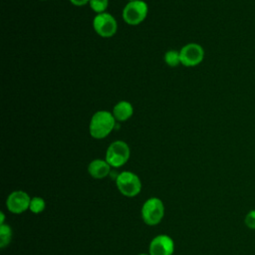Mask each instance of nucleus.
<instances>
[{"instance_id": "obj_12", "label": "nucleus", "mask_w": 255, "mask_h": 255, "mask_svg": "<svg viewBox=\"0 0 255 255\" xmlns=\"http://www.w3.org/2000/svg\"><path fill=\"white\" fill-rule=\"evenodd\" d=\"M163 60H164V63L171 67V68H174V67H177L179 65H181V61H180V54H179V51L177 50H168L164 53V56H163Z\"/></svg>"}, {"instance_id": "obj_11", "label": "nucleus", "mask_w": 255, "mask_h": 255, "mask_svg": "<svg viewBox=\"0 0 255 255\" xmlns=\"http://www.w3.org/2000/svg\"><path fill=\"white\" fill-rule=\"evenodd\" d=\"M88 171L92 177L101 179L106 177L111 171V165L105 159H94L88 165Z\"/></svg>"}, {"instance_id": "obj_2", "label": "nucleus", "mask_w": 255, "mask_h": 255, "mask_svg": "<svg viewBox=\"0 0 255 255\" xmlns=\"http://www.w3.org/2000/svg\"><path fill=\"white\" fill-rule=\"evenodd\" d=\"M148 13V6L143 0L130 1L123 9V20L130 26H136L142 23Z\"/></svg>"}, {"instance_id": "obj_17", "label": "nucleus", "mask_w": 255, "mask_h": 255, "mask_svg": "<svg viewBox=\"0 0 255 255\" xmlns=\"http://www.w3.org/2000/svg\"><path fill=\"white\" fill-rule=\"evenodd\" d=\"M70 3L76 7H83L89 4L90 0H69Z\"/></svg>"}, {"instance_id": "obj_1", "label": "nucleus", "mask_w": 255, "mask_h": 255, "mask_svg": "<svg viewBox=\"0 0 255 255\" xmlns=\"http://www.w3.org/2000/svg\"><path fill=\"white\" fill-rule=\"evenodd\" d=\"M117 121L112 112L101 110L96 112L89 124V132L92 137L96 139H103L107 137L116 128Z\"/></svg>"}, {"instance_id": "obj_9", "label": "nucleus", "mask_w": 255, "mask_h": 255, "mask_svg": "<svg viewBox=\"0 0 255 255\" xmlns=\"http://www.w3.org/2000/svg\"><path fill=\"white\" fill-rule=\"evenodd\" d=\"M173 250V240L164 234L155 236L149 244V255H172Z\"/></svg>"}, {"instance_id": "obj_5", "label": "nucleus", "mask_w": 255, "mask_h": 255, "mask_svg": "<svg viewBox=\"0 0 255 255\" xmlns=\"http://www.w3.org/2000/svg\"><path fill=\"white\" fill-rule=\"evenodd\" d=\"M93 28L102 38H112L118 31V22L116 18L108 13L96 14L93 19Z\"/></svg>"}, {"instance_id": "obj_7", "label": "nucleus", "mask_w": 255, "mask_h": 255, "mask_svg": "<svg viewBox=\"0 0 255 255\" xmlns=\"http://www.w3.org/2000/svg\"><path fill=\"white\" fill-rule=\"evenodd\" d=\"M180 61L184 67H195L202 63L205 52L198 43H187L180 50Z\"/></svg>"}, {"instance_id": "obj_13", "label": "nucleus", "mask_w": 255, "mask_h": 255, "mask_svg": "<svg viewBox=\"0 0 255 255\" xmlns=\"http://www.w3.org/2000/svg\"><path fill=\"white\" fill-rule=\"evenodd\" d=\"M12 230L9 225L1 224L0 226V246L1 248H5L11 241Z\"/></svg>"}, {"instance_id": "obj_21", "label": "nucleus", "mask_w": 255, "mask_h": 255, "mask_svg": "<svg viewBox=\"0 0 255 255\" xmlns=\"http://www.w3.org/2000/svg\"><path fill=\"white\" fill-rule=\"evenodd\" d=\"M41 1H46V0H41Z\"/></svg>"}, {"instance_id": "obj_14", "label": "nucleus", "mask_w": 255, "mask_h": 255, "mask_svg": "<svg viewBox=\"0 0 255 255\" xmlns=\"http://www.w3.org/2000/svg\"><path fill=\"white\" fill-rule=\"evenodd\" d=\"M89 5L96 14H100L107 11L109 0H90Z\"/></svg>"}, {"instance_id": "obj_10", "label": "nucleus", "mask_w": 255, "mask_h": 255, "mask_svg": "<svg viewBox=\"0 0 255 255\" xmlns=\"http://www.w3.org/2000/svg\"><path fill=\"white\" fill-rule=\"evenodd\" d=\"M112 114L117 122H126L132 117L133 107L128 101H120L114 106Z\"/></svg>"}, {"instance_id": "obj_19", "label": "nucleus", "mask_w": 255, "mask_h": 255, "mask_svg": "<svg viewBox=\"0 0 255 255\" xmlns=\"http://www.w3.org/2000/svg\"><path fill=\"white\" fill-rule=\"evenodd\" d=\"M128 2H130V1H136V0H127Z\"/></svg>"}, {"instance_id": "obj_20", "label": "nucleus", "mask_w": 255, "mask_h": 255, "mask_svg": "<svg viewBox=\"0 0 255 255\" xmlns=\"http://www.w3.org/2000/svg\"><path fill=\"white\" fill-rule=\"evenodd\" d=\"M139 255H147V254H139Z\"/></svg>"}, {"instance_id": "obj_3", "label": "nucleus", "mask_w": 255, "mask_h": 255, "mask_svg": "<svg viewBox=\"0 0 255 255\" xmlns=\"http://www.w3.org/2000/svg\"><path fill=\"white\" fill-rule=\"evenodd\" d=\"M130 149L128 144L124 140L113 141L106 152V160L112 167L123 166L128 160Z\"/></svg>"}, {"instance_id": "obj_16", "label": "nucleus", "mask_w": 255, "mask_h": 255, "mask_svg": "<svg viewBox=\"0 0 255 255\" xmlns=\"http://www.w3.org/2000/svg\"><path fill=\"white\" fill-rule=\"evenodd\" d=\"M244 223L249 229H255V209L250 210L245 218H244Z\"/></svg>"}, {"instance_id": "obj_15", "label": "nucleus", "mask_w": 255, "mask_h": 255, "mask_svg": "<svg viewBox=\"0 0 255 255\" xmlns=\"http://www.w3.org/2000/svg\"><path fill=\"white\" fill-rule=\"evenodd\" d=\"M45 201L42 197H33L31 199V202H30V206H29V209L33 212V213H40L42 212L44 209H45Z\"/></svg>"}, {"instance_id": "obj_8", "label": "nucleus", "mask_w": 255, "mask_h": 255, "mask_svg": "<svg viewBox=\"0 0 255 255\" xmlns=\"http://www.w3.org/2000/svg\"><path fill=\"white\" fill-rule=\"evenodd\" d=\"M30 202L31 198L25 191L17 190L9 194L6 200V206L10 212L19 214L29 208Z\"/></svg>"}, {"instance_id": "obj_18", "label": "nucleus", "mask_w": 255, "mask_h": 255, "mask_svg": "<svg viewBox=\"0 0 255 255\" xmlns=\"http://www.w3.org/2000/svg\"><path fill=\"white\" fill-rule=\"evenodd\" d=\"M0 215H1V222H0V223H1V224H4V214H3V212H1Z\"/></svg>"}, {"instance_id": "obj_6", "label": "nucleus", "mask_w": 255, "mask_h": 255, "mask_svg": "<svg viewBox=\"0 0 255 255\" xmlns=\"http://www.w3.org/2000/svg\"><path fill=\"white\" fill-rule=\"evenodd\" d=\"M164 214L163 203L159 198H148L142 205L141 217L147 225L153 226L158 224Z\"/></svg>"}, {"instance_id": "obj_4", "label": "nucleus", "mask_w": 255, "mask_h": 255, "mask_svg": "<svg viewBox=\"0 0 255 255\" xmlns=\"http://www.w3.org/2000/svg\"><path fill=\"white\" fill-rule=\"evenodd\" d=\"M117 187L122 194L128 197L137 195L141 189V182L139 177L131 171L121 172L116 179Z\"/></svg>"}]
</instances>
